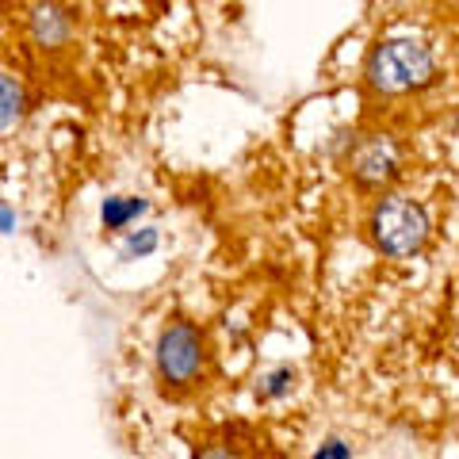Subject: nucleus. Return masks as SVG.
<instances>
[{"label":"nucleus","instance_id":"obj_1","mask_svg":"<svg viewBox=\"0 0 459 459\" xmlns=\"http://www.w3.org/2000/svg\"><path fill=\"white\" fill-rule=\"evenodd\" d=\"M364 77L383 96L421 92L437 81V57L421 39H383L368 54Z\"/></svg>","mask_w":459,"mask_h":459},{"label":"nucleus","instance_id":"obj_2","mask_svg":"<svg viewBox=\"0 0 459 459\" xmlns=\"http://www.w3.org/2000/svg\"><path fill=\"white\" fill-rule=\"evenodd\" d=\"M368 234L386 256H413L429 241V211L410 195H383L368 214Z\"/></svg>","mask_w":459,"mask_h":459},{"label":"nucleus","instance_id":"obj_3","mask_svg":"<svg viewBox=\"0 0 459 459\" xmlns=\"http://www.w3.org/2000/svg\"><path fill=\"white\" fill-rule=\"evenodd\" d=\"M153 368L165 391H188L204 379L207 368V337L192 322H169L157 337Z\"/></svg>","mask_w":459,"mask_h":459},{"label":"nucleus","instance_id":"obj_4","mask_svg":"<svg viewBox=\"0 0 459 459\" xmlns=\"http://www.w3.org/2000/svg\"><path fill=\"white\" fill-rule=\"evenodd\" d=\"M402 172V146L394 134H364L349 153V177L368 192L391 188Z\"/></svg>","mask_w":459,"mask_h":459},{"label":"nucleus","instance_id":"obj_5","mask_svg":"<svg viewBox=\"0 0 459 459\" xmlns=\"http://www.w3.org/2000/svg\"><path fill=\"white\" fill-rule=\"evenodd\" d=\"M27 27H31V39L42 50H57L74 39V20H69V12L57 8V4H35L31 16H27Z\"/></svg>","mask_w":459,"mask_h":459},{"label":"nucleus","instance_id":"obj_6","mask_svg":"<svg viewBox=\"0 0 459 459\" xmlns=\"http://www.w3.org/2000/svg\"><path fill=\"white\" fill-rule=\"evenodd\" d=\"M0 126L4 131H12V126H20V119H23V84L12 77V74H0Z\"/></svg>","mask_w":459,"mask_h":459},{"label":"nucleus","instance_id":"obj_7","mask_svg":"<svg viewBox=\"0 0 459 459\" xmlns=\"http://www.w3.org/2000/svg\"><path fill=\"white\" fill-rule=\"evenodd\" d=\"M146 211V204L142 199H126V195H111L108 204H104V211H100V219H104V226L108 230H126L131 226L138 214Z\"/></svg>","mask_w":459,"mask_h":459},{"label":"nucleus","instance_id":"obj_8","mask_svg":"<svg viewBox=\"0 0 459 459\" xmlns=\"http://www.w3.org/2000/svg\"><path fill=\"white\" fill-rule=\"evenodd\" d=\"M157 241H161V238H157V230H131V234H126V241H123V246H119V256H123V261H138V256H150L153 249H157Z\"/></svg>","mask_w":459,"mask_h":459},{"label":"nucleus","instance_id":"obj_9","mask_svg":"<svg viewBox=\"0 0 459 459\" xmlns=\"http://www.w3.org/2000/svg\"><path fill=\"white\" fill-rule=\"evenodd\" d=\"M295 386V371L291 368H276V371H268V376L256 383V394L261 398H280V394H287Z\"/></svg>","mask_w":459,"mask_h":459},{"label":"nucleus","instance_id":"obj_10","mask_svg":"<svg viewBox=\"0 0 459 459\" xmlns=\"http://www.w3.org/2000/svg\"><path fill=\"white\" fill-rule=\"evenodd\" d=\"M310 459H352V448L341 437H329V440H322L318 448H314Z\"/></svg>","mask_w":459,"mask_h":459},{"label":"nucleus","instance_id":"obj_11","mask_svg":"<svg viewBox=\"0 0 459 459\" xmlns=\"http://www.w3.org/2000/svg\"><path fill=\"white\" fill-rule=\"evenodd\" d=\"M199 459H241V455H238V452H230V448H207Z\"/></svg>","mask_w":459,"mask_h":459},{"label":"nucleus","instance_id":"obj_12","mask_svg":"<svg viewBox=\"0 0 459 459\" xmlns=\"http://www.w3.org/2000/svg\"><path fill=\"white\" fill-rule=\"evenodd\" d=\"M12 226H16V222H12V207L4 204V234H16V230H12Z\"/></svg>","mask_w":459,"mask_h":459}]
</instances>
